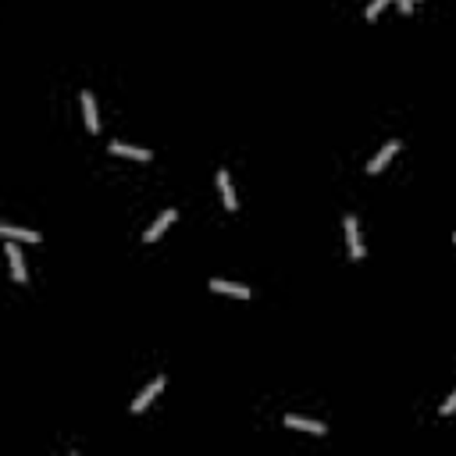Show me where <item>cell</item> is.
I'll return each mask as SVG.
<instances>
[{"label":"cell","instance_id":"obj_12","mask_svg":"<svg viewBox=\"0 0 456 456\" xmlns=\"http://www.w3.org/2000/svg\"><path fill=\"white\" fill-rule=\"evenodd\" d=\"M385 4H392V0H371L368 4V11H363V18H368V22H374V18L385 11Z\"/></svg>","mask_w":456,"mask_h":456},{"label":"cell","instance_id":"obj_14","mask_svg":"<svg viewBox=\"0 0 456 456\" xmlns=\"http://www.w3.org/2000/svg\"><path fill=\"white\" fill-rule=\"evenodd\" d=\"M396 4H399V11H403V14H410V11H413V0H396Z\"/></svg>","mask_w":456,"mask_h":456},{"label":"cell","instance_id":"obj_11","mask_svg":"<svg viewBox=\"0 0 456 456\" xmlns=\"http://www.w3.org/2000/svg\"><path fill=\"white\" fill-rule=\"evenodd\" d=\"M107 150L118 154V157H132V160H150L154 154L143 150V147H129V143H107Z\"/></svg>","mask_w":456,"mask_h":456},{"label":"cell","instance_id":"obj_1","mask_svg":"<svg viewBox=\"0 0 456 456\" xmlns=\"http://www.w3.org/2000/svg\"><path fill=\"white\" fill-rule=\"evenodd\" d=\"M342 228H346V246H350V261H363V239H360V221L353 214L342 217Z\"/></svg>","mask_w":456,"mask_h":456},{"label":"cell","instance_id":"obj_10","mask_svg":"<svg viewBox=\"0 0 456 456\" xmlns=\"http://www.w3.org/2000/svg\"><path fill=\"white\" fill-rule=\"evenodd\" d=\"M285 428L310 431V435H328V428H324L321 421H307V417H293V413H285Z\"/></svg>","mask_w":456,"mask_h":456},{"label":"cell","instance_id":"obj_9","mask_svg":"<svg viewBox=\"0 0 456 456\" xmlns=\"http://www.w3.org/2000/svg\"><path fill=\"white\" fill-rule=\"evenodd\" d=\"M217 189H221V204H225L228 211L239 207V200H235V186H232V178H228V171H225V168L217 171Z\"/></svg>","mask_w":456,"mask_h":456},{"label":"cell","instance_id":"obj_15","mask_svg":"<svg viewBox=\"0 0 456 456\" xmlns=\"http://www.w3.org/2000/svg\"><path fill=\"white\" fill-rule=\"evenodd\" d=\"M453 243H456V232H453Z\"/></svg>","mask_w":456,"mask_h":456},{"label":"cell","instance_id":"obj_7","mask_svg":"<svg viewBox=\"0 0 456 456\" xmlns=\"http://www.w3.org/2000/svg\"><path fill=\"white\" fill-rule=\"evenodd\" d=\"M82 118H86V129L89 132H100V115H97V100H93V93H82Z\"/></svg>","mask_w":456,"mask_h":456},{"label":"cell","instance_id":"obj_8","mask_svg":"<svg viewBox=\"0 0 456 456\" xmlns=\"http://www.w3.org/2000/svg\"><path fill=\"white\" fill-rule=\"evenodd\" d=\"M0 235H4V239H14V243H18V239H22V243H40V239H43L40 232H32V228H18V225H8V221L0 225Z\"/></svg>","mask_w":456,"mask_h":456},{"label":"cell","instance_id":"obj_2","mask_svg":"<svg viewBox=\"0 0 456 456\" xmlns=\"http://www.w3.org/2000/svg\"><path fill=\"white\" fill-rule=\"evenodd\" d=\"M4 257L11 261V275H14V282H29V271H25V257H22V250H18V243L14 239H8V246H4Z\"/></svg>","mask_w":456,"mask_h":456},{"label":"cell","instance_id":"obj_13","mask_svg":"<svg viewBox=\"0 0 456 456\" xmlns=\"http://www.w3.org/2000/svg\"><path fill=\"white\" fill-rule=\"evenodd\" d=\"M453 413H456V392H453V396L446 399V403H442V417H453Z\"/></svg>","mask_w":456,"mask_h":456},{"label":"cell","instance_id":"obj_4","mask_svg":"<svg viewBox=\"0 0 456 456\" xmlns=\"http://www.w3.org/2000/svg\"><path fill=\"white\" fill-rule=\"evenodd\" d=\"M399 147H403V143H399V139H389L385 147H381V150H378V154H374V157L368 160V175H378V171L385 168V164H389V160H392V157L399 154Z\"/></svg>","mask_w":456,"mask_h":456},{"label":"cell","instance_id":"obj_5","mask_svg":"<svg viewBox=\"0 0 456 456\" xmlns=\"http://www.w3.org/2000/svg\"><path fill=\"white\" fill-rule=\"evenodd\" d=\"M160 389H164V378H154L150 385H147V389H143V392L132 399V413H143V410H147V407L154 403V396H157Z\"/></svg>","mask_w":456,"mask_h":456},{"label":"cell","instance_id":"obj_6","mask_svg":"<svg viewBox=\"0 0 456 456\" xmlns=\"http://www.w3.org/2000/svg\"><path fill=\"white\" fill-rule=\"evenodd\" d=\"M211 289H214V293H225V296H235V300H250V285H239V282L211 278Z\"/></svg>","mask_w":456,"mask_h":456},{"label":"cell","instance_id":"obj_3","mask_svg":"<svg viewBox=\"0 0 456 456\" xmlns=\"http://www.w3.org/2000/svg\"><path fill=\"white\" fill-rule=\"evenodd\" d=\"M175 221H178V211H175V207H171V211H164V214L157 217V221H154V225H150L147 232H143V243H157L160 235L168 232V228H171Z\"/></svg>","mask_w":456,"mask_h":456}]
</instances>
